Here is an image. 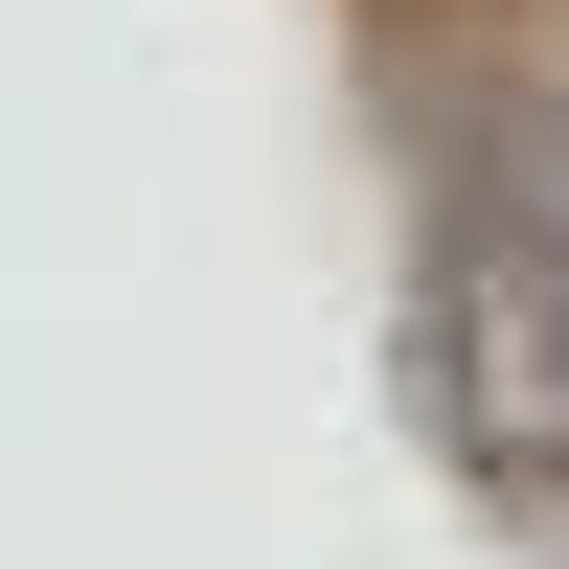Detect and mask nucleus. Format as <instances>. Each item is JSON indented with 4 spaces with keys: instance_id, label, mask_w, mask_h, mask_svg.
I'll return each instance as SVG.
<instances>
[{
    "instance_id": "f257e3e1",
    "label": "nucleus",
    "mask_w": 569,
    "mask_h": 569,
    "mask_svg": "<svg viewBox=\"0 0 569 569\" xmlns=\"http://www.w3.org/2000/svg\"><path fill=\"white\" fill-rule=\"evenodd\" d=\"M410 365H433V433L479 456V479L569 501V182H479V206H433Z\"/></svg>"
}]
</instances>
